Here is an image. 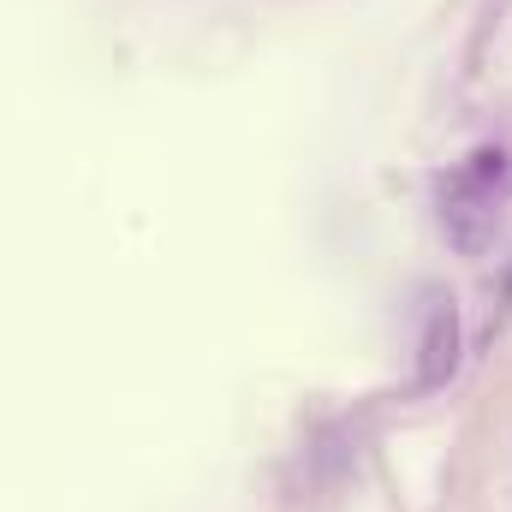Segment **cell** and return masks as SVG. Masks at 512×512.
Wrapping results in <instances>:
<instances>
[{
  "label": "cell",
  "instance_id": "cell-1",
  "mask_svg": "<svg viewBox=\"0 0 512 512\" xmlns=\"http://www.w3.org/2000/svg\"><path fill=\"white\" fill-rule=\"evenodd\" d=\"M512 197V155L507 149H477L465 167H453L435 191V209H441V227L447 239L465 256H477L495 227H501V203Z\"/></svg>",
  "mask_w": 512,
  "mask_h": 512
},
{
  "label": "cell",
  "instance_id": "cell-2",
  "mask_svg": "<svg viewBox=\"0 0 512 512\" xmlns=\"http://www.w3.org/2000/svg\"><path fill=\"white\" fill-rule=\"evenodd\" d=\"M459 376V310L453 298H435L417 328V393H435Z\"/></svg>",
  "mask_w": 512,
  "mask_h": 512
}]
</instances>
